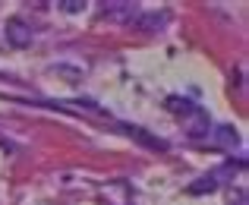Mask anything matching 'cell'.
I'll use <instances>...</instances> for the list:
<instances>
[{"label":"cell","mask_w":249,"mask_h":205,"mask_svg":"<svg viewBox=\"0 0 249 205\" xmlns=\"http://www.w3.org/2000/svg\"><path fill=\"white\" fill-rule=\"evenodd\" d=\"M3 32H6V41H10L13 48H29L32 44V29L22 22V19H10Z\"/></svg>","instance_id":"cell-1"},{"label":"cell","mask_w":249,"mask_h":205,"mask_svg":"<svg viewBox=\"0 0 249 205\" xmlns=\"http://www.w3.org/2000/svg\"><path fill=\"white\" fill-rule=\"evenodd\" d=\"M104 19H136V3H104Z\"/></svg>","instance_id":"cell-2"},{"label":"cell","mask_w":249,"mask_h":205,"mask_svg":"<svg viewBox=\"0 0 249 205\" xmlns=\"http://www.w3.org/2000/svg\"><path fill=\"white\" fill-rule=\"evenodd\" d=\"M189 136H193V139L208 136V114H205V111L196 108L193 114H189Z\"/></svg>","instance_id":"cell-3"},{"label":"cell","mask_w":249,"mask_h":205,"mask_svg":"<svg viewBox=\"0 0 249 205\" xmlns=\"http://www.w3.org/2000/svg\"><path fill=\"white\" fill-rule=\"evenodd\" d=\"M214 136H218L214 142H218L221 149H237V145H240V133H237L233 127H227V123H224V127H218V130H214Z\"/></svg>","instance_id":"cell-4"},{"label":"cell","mask_w":249,"mask_h":205,"mask_svg":"<svg viewBox=\"0 0 249 205\" xmlns=\"http://www.w3.org/2000/svg\"><path fill=\"white\" fill-rule=\"evenodd\" d=\"M218 189V174H212V177H202V180H196L193 186H189V193L193 196H205V193H214Z\"/></svg>","instance_id":"cell-5"},{"label":"cell","mask_w":249,"mask_h":205,"mask_svg":"<svg viewBox=\"0 0 249 205\" xmlns=\"http://www.w3.org/2000/svg\"><path fill=\"white\" fill-rule=\"evenodd\" d=\"M167 108H177L174 111V114H180V117H189V114H193V104H189V101H180V98H167Z\"/></svg>","instance_id":"cell-6"},{"label":"cell","mask_w":249,"mask_h":205,"mask_svg":"<svg viewBox=\"0 0 249 205\" xmlns=\"http://www.w3.org/2000/svg\"><path fill=\"white\" fill-rule=\"evenodd\" d=\"M161 22H164V16H148V19H139L136 25L139 29H152V25H161Z\"/></svg>","instance_id":"cell-7"},{"label":"cell","mask_w":249,"mask_h":205,"mask_svg":"<svg viewBox=\"0 0 249 205\" xmlns=\"http://www.w3.org/2000/svg\"><path fill=\"white\" fill-rule=\"evenodd\" d=\"M82 6H85V3H73V0H63V3H60V10H67V13H79Z\"/></svg>","instance_id":"cell-8"}]
</instances>
